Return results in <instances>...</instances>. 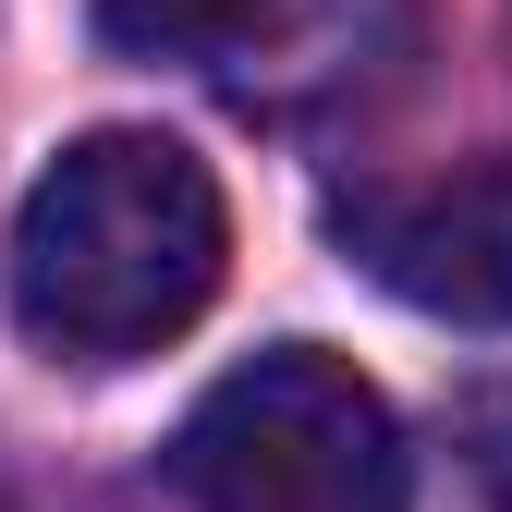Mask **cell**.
Segmentation results:
<instances>
[{"label":"cell","mask_w":512,"mask_h":512,"mask_svg":"<svg viewBox=\"0 0 512 512\" xmlns=\"http://www.w3.org/2000/svg\"><path fill=\"white\" fill-rule=\"evenodd\" d=\"M171 488L196 512H403V427L342 354L281 342L183 415Z\"/></svg>","instance_id":"obj_2"},{"label":"cell","mask_w":512,"mask_h":512,"mask_svg":"<svg viewBox=\"0 0 512 512\" xmlns=\"http://www.w3.org/2000/svg\"><path fill=\"white\" fill-rule=\"evenodd\" d=\"M269 0H98V37L110 49H147V61H196V49H232Z\"/></svg>","instance_id":"obj_4"},{"label":"cell","mask_w":512,"mask_h":512,"mask_svg":"<svg viewBox=\"0 0 512 512\" xmlns=\"http://www.w3.org/2000/svg\"><path fill=\"white\" fill-rule=\"evenodd\" d=\"M342 244L403 305L512 330V159H464L439 183H366L342 196Z\"/></svg>","instance_id":"obj_3"},{"label":"cell","mask_w":512,"mask_h":512,"mask_svg":"<svg viewBox=\"0 0 512 512\" xmlns=\"http://www.w3.org/2000/svg\"><path fill=\"white\" fill-rule=\"evenodd\" d=\"M452 439H464V476H476V500H488V512H512V391H464Z\"/></svg>","instance_id":"obj_5"},{"label":"cell","mask_w":512,"mask_h":512,"mask_svg":"<svg viewBox=\"0 0 512 512\" xmlns=\"http://www.w3.org/2000/svg\"><path fill=\"white\" fill-rule=\"evenodd\" d=\"M220 269H232V208H220L208 159L183 135L110 122V135H74L25 183L0 293H13V330L37 354L135 366L208 317Z\"/></svg>","instance_id":"obj_1"}]
</instances>
